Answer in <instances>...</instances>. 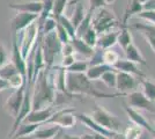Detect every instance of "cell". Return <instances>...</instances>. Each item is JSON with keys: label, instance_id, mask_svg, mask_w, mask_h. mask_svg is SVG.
Segmentation results:
<instances>
[{"label": "cell", "instance_id": "6da1fadb", "mask_svg": "<svg viewBox=\"0 0 155 139\" xmlns=\"http://www.w3.org/2000/svg\"><path fill=\"white\" fill-rule=\"evenodd\" d=\"M50 70H42L34 81L31 92L32 110L44 109L54 104L57 91L54 86V74L50 73Z\"/></svg>", "mask_w": 155, "mask_h": 139}, {"label": "cell", "instance_id": "7a4b0ae2", "mask_svg": "<svg viewBox=\"0 0 155 139\" xmlns=\"http://www.w3.org/2000/svg\"><path fill=\"white\" fill-rule=\"evenodd\" d=\"M66 91L73 96H91V98H117L123 96L119 93L108 94L98 91L93 85V81L84 73H66Z\"/></svg>", "mask_w": 155, "mask_h": 139}, {"label": "cell", "instance_id": "3957f363", "mask_svg": "<svg viewBox=\"0 0 155 139\" xmlns=\"http://www.w3.org/2000/svg\"><path fill=\"white\" fill-rule=\"evenodd\" d=\"M41 45H42L43 56H44V60H45V68L50 70L53 66L56 57L61 51V45H63L57 37L56 30L44 35L41 41Z\"/></svg>", "mask_w": 155, "mask_h": 139}, {"label": "cell", "instance_id": "277c9868", "mask_svg": "<svg viewBox=\"0 0 155 139\" xmlns=\"http://www.w3.org/2000/svg\"><path fill=\"white\" fill-rule=\"evenodd\" d=\"M38 36H39L38 22L32 23V25H30L28 28H26L25 30L21 31L20 43L18 42V44H19L20 52H21L22 57L26 60L28 59L30 52L35 49V46L37 45Z\"/></svg>", "mask_w": 155, "mask_h": 139}, {"label": "cell", "instance_id": "5b68a950", "mask_svg": "<svg viewBox=\"0 0 155 139\" xmlns=\"http://www.w3.org/2000/svg\"><path fill=\"white\" fill-rule=\"evenodd\" d=\"M91 117L94 122H96L98 125H101L102 127L109 130V131L119 132V130H120L122 122L119 121V118L117 117L116 115L110 113L109 110H107L102 106L96 104L95 109L91 113Z\"/></svg>", "mask_w": 155, "mask_h": 139}, {"label": "cell", "instance_id": "8992f818", "mask_svg": "<svg viewBox=\"0 0 155 139\" xmlns=\"http://www.w3.org/2000/svg\"><path fill=\"white\" fill-rule=\"evenodd\" d=\"M117 25H118V20L115 16V14L107 8H101L94 21H91V27L95 29V31L98 35L111 31V29Z\"/></svg>", "mask_w": 155, "mask_h": 139}, {"label": "cell", "instance_id": "52a82bcc", "mask_svg": "<svg viewBox=\"0 0 155 139\" xmlns=\"http://www.w3.org/2000/svg\"><path fill=\"white\" fill-rule=\"evenodd\" d=\"M46 123L54 124L60 129H71L77 123V116L74 114V109L72 108H64L60 110H56L52 117Z\"/></svg>", "mask_w": 155, "mask_h": 139}, {"label": "cell", "instance_id": "ba28073f", "mask_svg": "<svg viewBox=\"0 0 155 139\" xmlns=\"http://www.w3.org/2000/svg\"><path fill=\"white\" fill-rule=\"evenodd\" d=\"M140 84V79L136 75H132L129 73L119 72L117 71V93L120 95H129L130 93L137 91V88Z\"/></svg>", "mask_w": 155, "mask_h": 139}, {"label": "cell", "instance_id": "9c48e42d", "mask_svg": "<svg viewBox=\"0 0 155 139\" xmlns=\"http://www.w3.org/2000/svg\"><path fill=\"white\" fill-rule=\"evenodd\" d=\"M26 86L19 89H14L13 93L9 95V98L4 103V110L7 113V115H9L14 119L18 117L21 106H22V102L25 99V93H26Z\"/></svg>", "mask_w": 155, "mask_h": 139}, {"label": "cell", "instance_id": "30bf717a", "mask_svg": "<svg viewBox=\"0 0 155 139\" xmlns=\"http://www.w3.org/2000/svg\"><path fill=\"white\" fill-rule=\"evenodd\" d=\"M127 101H129V106L137 110H145L148 113L155 114V106L153 102H150L141 92H134L130 93L127 95Z\"/></svg>", "mask_w": 155, "mask_h": 139}, {"label": "cell", "instance_id": "8fae6325", "mask_svg": "<svg viewBox=\"0 0 155 139\" xmlns=\"http://www.w3.org/2000/svg\"><path fill=\"white\" fill-rule=\"evenodd\" d=\"M39 15L31 13H25V12H16L12 21H11V26L13 29L14 34L21 33L22 30H25L26 28L35 23L38 20Z\"/></svg>", "mask_w": 155, "mask_h": 139}, {"label": "cell", "instance_id": "7c38bea8", "mask_svg": "<svg viewBox=\"0 0 155 139\" xmlns=\"http://www.w3.org/2000/svg\"><path fill=\"white\" fill-rule=\"evenodd\" d=\"M56 113V108L52 106L39 110H31L30 114L27 116L22 123L29 124H44L52 117V115Z\"/></svg>", "mask_w": 155, "mask_h": 139}, {"label": "cell", "instance_id": "4fadbf2b", "mask_svg": "<svg viewBox=\"0 0 155 139\" xmlns=\"http://www.w3.org/2000/svg\"><path fill=\"white\" fill-rule=\"evenodd\" d=\"M12 46H13V48H12V59H11V61L13 63V65L15 66V68L18 70V72H19L21 75H23L27 79L28 64H27V60L22 57V55L20 52L19 44H18V38H16V34H14L13 44H12Z\"/></svg>", "mask_w": 155, "mask_h": 139}, {"label": "cell", "instance_id": "5bb4252c", "mask_svg": "<svg viewBox=\"0 0 155 139\" xmlns=\"http://www.w3.org/2000/svg\"><path fill=\"white\" fill-rule=\"evenodd\" d=\"M9 8L16 12H25L36 15H41L43 11V2L41 0H25L16 4H9Z\"/></svg>", "mask_w": 155, "mask_h": 139}, {"label": "cell", "instance_id": "9a60e30c", "mask_svg": "<svg viewBox=\"0 0 155 139\" xmlns=\"http://www.w3.org/2000/svg\"><path fill=\"white\" fill-rule=\"evenodd\" d=\"M77 118L79 119L81 123H84V125H86L87 127L91 129V130L94 131V133H100V134L107 136V137H109V138H111V139L114 138L117 133H118V132L109 131V130H107V129L102 127L101 125H98L96 122H94V121L91 119V115H87V114H78Z\"/></svg>", "mask_w": 155, "mask_h": 139}, {"label": "cell", "instance_id": "2e32d148", "mask_svg": "<svg viewBox=\"0 0 155 139\" xmlns=\"http://www.w3.org/2000/svg\"><path fill=\"white\" fill-rule=\"evenodd\" d=\"M124 108H125V111L127 114L130 121H131L133 124H136V125L140 126V127L145 129V130H147L149 133L153 132L154 127L149 124V122L145 118V116H143L139 110L133 109V108H131L130 106H126V104L124 106Z\"/></svg>", "mask_w": 155, "mask_h": 139}, {"label": "cell", "instance_id": "e0dca14e", "mask_svg": "<svg viewBox=\"0 0 155 139\" xmlns=\"http://www.w3.org/2000/svg\"><path fill=\"white\" fill-rule=\"evenodd\" d=\"M114 68L116 71H119V72H125L129 73V74H132V75H136L137 78H139V79L146 78L145 73L139 68V66L127 59H119L114 65Z\"/></svg>", "mask_w": 155, "mask_h": 139}, {"label": "cell", "instance_id": "ac0fdd59", "mask_svg": "<svg viewBox=\"0 0 155 139\" xmlns=\"http://www.w3.org/2000/svg\"><path fill=\"white\" fill-rule=\"evenodd\" d=\"M124 52L126 56V59L130 60V61L134 63L137 65H147V61L145 59V57L142 56L141 51L139 50V48L134 43H132L131 45L127 46L124 50Z\"/></svg>", "mask_w": 155, "mask_h": 139}, {"label": "cell", "instance_id": "d6986e66", "mask_svg": "<svg viewBox=\"0 0 155 139\" xmlns=\"http://www.w3.org/2000/svg\"><path fill=\"white\" fill-rule=\"evenodd\" d=\"M118 34H119V31H108V33H104L102 35H98V40H97L98 48L102 50L111 49L117 43Z\"/></svg>", "mask_w": 155, "mask_h": 139}, {"label": "cell", "instance_id": "ffe728a7", "mask_svg": "<svg viewBox=\"0 0 155 139\" xmlns=\"http://www.w3.org/2000/svg\"><path fill=\"white\" fill-rule=\"evenodd\" d=\"M71 43L73 48H74V51H77L78 53H80L81 56H84L86 58H91L94 52H95L94 48H91L89 45H87L82 41V38L74 37V38H72Z\"/></svg>", "mask_w": 155, "mask_h": 139}, {"label": "cell", "instance_id": "44dd1931", "mask_svg": "<svg viewBox=\"0 0 155 139\" xmlns=\"http://www.w3.org/2000/svg\"><path fill=\"white\" fill-rule=\"evenodd\" d=\"M112 68H114V67L109 66V65H107V64H100V65L89 66L84 74L87 75V78L91 80V81H94V80L101 79V77L103 75L104 73L110 71V70H112Z\"/></svg>", "mask_w": 155, "mask_h": 139}, {"label": "cell", "instance_id": "7402d4cb", "mask_svg": "<svg viewBox=\"0 0 155 139\" xmlns=\"http://www.w3.org/2000/svg\"><path fill=\"white\" fill-rule=\"evenodd\" d=\"M142 4L139 2V0H130L129 5L125 9V14H124V19L122 22V26H126L127 21L130 20V18H132L133 15H138V14L142 12Z\"/></svg>", "mask_w": 155, "mask_h": 139}, {"label": "cell", "instance_id": "603a6c76", "mask_svg": "<svg viewBox=\"0 0 155 139\" xmlns=\"http://www.w3.org/2000/svg\"><path fill=\"white\" fill-rule=\"evenodd\" d=\"M42 124H29V123H22L20 124L18 130L15 131L12 139H18L21 137H27V136H32L36 132V130H38Z\"/></svg>", "mask_w": 155, "mask_h": 139}, {"label": "cell", "instance_id": "cb8c5ba5", "mask_svg": "<svg viewBox=\"0 0 155 139\" xmlns=\"http://www.w3.org/2000/svg\"><path fill=\"white\" fill-rule=\"evenodd\" d=\"M140 85L142 88V94L150 101L154 102L155 101V82L153 80L148 79V78H143L140 79Z\"/></svg>", "mask_w": 155, "mask_h": 139}, {"label": "cell", "instance_id": "d4e9b609", "mask_svg": "<svg viewBox=\"0 0 155 139\" xmlns=\"http://www.w3.org/2000/svg\"><path fill=\"white\" fill-rule=\"evenodd\" d=\"M117 43L120 45V48L123 50H125L127 46L133 43V37H132V34H131L130 29L127 28V26H122L120 31L118 34Z\"/></svg>", "mask_w": 155, "mask_h": 139}, {"label": "cell", "instance_id": "484cf974", "mask_svg": "<svg viewBox=\"0 0 155 139\" xmlns=\"http://www.w3.org/2000/svg\"><path fill=\"white\" fill-rule=\"evenodd\" d=\"M61 129L57 125H52L50 127H45V129H41L36 130V132L32 134V137L35 139H52L56 137V134L60 131Z\"/></svg>", "mask_w": 155, "mask_h": 139}, {"label": "cell", "instance_id": "4316f807", "mask_svg": "<svg viewBox=\"0 0 155 139\" xmlns=\"http://www.w3.org/2000/svg\"><path fill=\"white\" fill-rule=\"evenodd\" d=\"M38 22V21H37ZM57 20L54 19V18H52V16H49L46 20H44L42 23H38V27H39V34H41V36H44L46 34H50L52 31H54L56 30V27H57Z\"/></svg>", "mask_w": 155, "mask_h": 139}, {"label": "cell", "instance_id": "83f0119b", "mask_svg": "<svg viewBox=\"0 0 155 139\" xmlns=\"http://www.w3.org/2000/svg\"><path fill=\"white\" fill-rule=\"evenodd\" d=\"M143 132V129L140 126L136 125V124H129L124 129L123 136L126 139H140Z\"/></svg>", "mask_w": 155, "mask_h": 139}, {"label": "cell", "instance_id": "f1b7e54d", "mask_svg": "<svg viewBox=\"0 0 155 139\" xmlns=\"http://www.w3.org/2000/svg\"><path fill=\"white\" fill-rule=\"evenodd\" d=\"M91 16H93V12L91 11H88L87 13H86V16H84V19L82 20V22L79 25V27L77 28V30H75V37H82V35H84L89 28L91 27Z\"/></svg>", "mask_w": 155, "mask_h": 139}, {"label": "cell", "instance_id": "f546056e", "mask_svg": "<svg viewBox=\"0 0 155 139\" xmlns=\"http://www.w3.org/2000/svg\"><path fill=\"white\" fill-rule=\"evenodd\" d=\"M133 29L138 30L139 33H141L143 36H149V37H154L155 38V25L152 23H134L132 26Z\"/></svg>", "mask_w": 155, "mask_h": 139}, {"label": "cell", "instance_id": "4dcf8cb0", "mask_svg": "<svg viewBox=\"0 0 155 139\" xmlns=\"http://www.w3.org/2000/svg\"><path fill=\"white\" fill-rule=\"evenodd\" d=\"M7 84H8V87L9 88H13V89H19V88H22L27 85L28 80L21 75L20 73H15L14 75H12L8 80H6Z\"/></svg>", "mask_w": 155, "mask_h": 139}, {"label": "cell", "instance_id": "1f68e13d", "mask_svg": "<svg viewBox=\"0 0 155 139\" xmlns=\"http://www.w3.org/2000/svg\"><path fill=\"white\" fill-rule=\"evenodd\" d=\"M80 38V37H79ZM82 41L87 45H89L91 48H95L97 45V40H98V34L95 31V29L91 27L86 33L82 35Z\"/></svg>", "mask_w": 155, "mask_h": 139}, {"label": "cell", "instance_id": "d6a6232c", "mask_svg": "<svg viewBox=\"0 0 155 139\" xmlns=\"http://www.w3.org/2000/svg\"><path fill=\"white\" fill-rule=\"evenodd\" d=\"M101 80L105 86H108L109 88H115L116 89V85H117V71L115 68L110 70L108 72H105L101 77Z\"/></svg>", "mask_w": 155, "mask_h": 139}, {"label": "cell", "instance_id": "836d02e7", "mask_svg": "<svg viewBox=\"0 0 155 139\" xmlns=\"http://www.w3.org/2000/svg\"><path fill=\"white\" fill-rule=\"evenodd\" d=\"M84 16H86V12H84V6L81 4H78L77 7L74 8V12H73V15H72L71 18V21L72 23H73V26H74V28H75V30L79 27V25L82 22Z\"/></svg>", "mask_w": 155, "mask_h": 139}, {"label": "cell", "instance_id": "e575fe53", "mask_svg": "<svg viewBox=\"0 0 155 139\" xmlns=\"http://www.w3.org/2000/svg\"><path fill=\"white\" fill-rule=\"evenodd\" d=\"M57 22H58L60 26H63L65 28V30L68 33V35L71 36V38H74L75 37V28L72 23L71 19H68L65 14H61L57 19Z\"/></svg>", "mask_w": 155, "mask_h": 139}, {"label": "cell", "instance_id": "d590c367", "mask_svg": "<svg viewBox=\"0 0 155 139\" xmlns=\"http://www.w3.org/2000/svg\"><path fill=\"white\" fill-rule=\"evenodd\" d=\"M15 73H19L18 70L15 68V66L13 65L12 61H8L4 66L0 67V79L8 80L12 75H14Z\"/></svg>", "mask_w": 155, "mask_h": 139}, {"label": "cell", "instance_id": "8d00e7d4", "mask_svg": "<svg viewBox=\"0 0 155 139\" xmlns=\"http://www.w3.org/2000/svg\"><path fill=\"white\" fill-rule=\"evenodd\" d=\"M68 0H53V6H52L51 16L56 20L58 19L61 14H64L65 7L67 5Z\"/></svg>", "mask_w": 155, "mask_h": 139}, {"label": "cell", "instance_id": "74e56055", "mask_svg": "<svg viewBox=\"0 0 155 139\" xmlns=\"http://www.w3.org/2000/svg\"><path fill=\"white\" fill-rule=\"evenodd\" d=\"M119 60V56L116 51L111 50V49H108V50H104L103 51V63L109 65V66H112L116 64L117 61Z\"/></svg>", "mask_w": 155, "mask_h": 139}, {"label": "cell", "instance_id": "f35d334b", "mask_svg": "<svg viewBox=\"0 0 155 139\" xmlns=\"http://www.w3.org/2000/svg\"><path fill=\"white\" fill-rule=\"evenodd\" d=\"M41 1L43 2V11L38 18V23H42L49 16H51L52 6H53V0H41Z\"/></svg>", "mask_w": 155, "mask_h": 139}, {"label": "cell", "instance_id": "ab89813d", "mask_svg": "<svg viewBox=\"0 0 155 139\" xmlns=\"http://www.w3.org/2000/svg\"><path fill=\"white\" fill-rule=\"evenodd\" d=\"M89 64L88 61H82V60H77L72 66L66 68V72L68 73H86L88 70Z\"/></svg>", "mask_w": 155, "mask_h": 139}, {"label": "cell", "instance_id": "60d3db41", "mask_svg": "<svg viewBox=\"0 0 155 139\" xmlns=\"http://www.w3.org/2000/svg\"><path fill=\"white\" fill-rule=\"evenodd\" d=\"M56 34H57V37L60 41L61 44H67V43H71V36L68 35V33L65 30V28L63 26H60L59 23H57L56 27Z\"/></svg>", "mask_w": 155, "mask_h": 139}, {"label": "cell", "instance_id": "b9f144b4", "mask_svg": "<svg viewBox=\"0 0 155 139\" xmlns=\"http://www.w3.org/2000/svg\"><path fill=\"white\" fill-rule=\"evenodd\" d=\"M137 18L142 19L148 23L155 25V11H142L137 15Z\"/></svg>", "mask_w": 155, "mask_h": 139}, {"label": "cell", "instance_id": "7bdbcfd3", "mask_svg": "<svg viewBox=\"0 0 155 139\" xmlns=\"http://www.w3.org/2000/svg\"><path fill=\"white\" fill-rule=\"evenodd\" d=\"M103 51L102 49H98L97 51L94 52L93 57L91 58V61H88L89 66H94V65H100V64H104L103 63Z\"/></svg>", "mask_w": 155, "mask_h": 139}, {"label": "cell", "instance_id": "ee69618b", "mask_svg": "<svg viewBox=\"0 0 155 139\" xmlns=\"http://www.w3.org/2000/svg\"><path fill=\"white\" fill-rule=\"evenodd\" d=\"M75 61H77V59H75L74 55H72V56H65V57H63V60H61V67L68 68V67L72 66Z\"/></svg>", "mask_w": 155, "mask_h": 139}, {"label": "cell", "instance_id": "f6af8a7d", "mask_svg": "<svg viewBox=\"0 0 155 139\" xmlns=\"http://www.w3.org/2000/svg\"><path fill=\"white\" fill-rule=\"evenodd\" d=\"M8 63V53L2 43H0V67Z\"/></svg>", "mask_w": 155, "mask_h": 139}, {"label": "cell", "instance_id": "bcb514c9", "mask_svg": "<svg viewBox=\"0 0 155 139\" xmlns=\"http://www.w3.org/2000/svg\"><path fill=\"white\" fill-rule=\"evenodd\" d=\"M89 1V11L91 12H94L97 8H104L105 4H104L103 0H88Z\"/></svg>", "mask_w": 155, "mask_h": 139}, {"label": "cell", "instance_id": "7dc6e473", "mask_svg": "<svg viewBox=\"0 0 155 139\" xmlns=\"http://www.w3.org/2000/svg\"><path fill=\"white\" fill-rule=\"evenodd\" d=\"M60 52L63 53V56H72L74 55V48L72 45V43H67V44H63L61 45V51Z\"/></svg>", "mask_w": 155, "mask_h": 139}, {"label": "cell", "instance_id": "c3c4849f", "mask_svg": "<svg viewBox=\"0 0 155 139\" xmlns=\"http://www.w3.org/2000/svg\"><path fill=\"white\" fill-rule=\"evenodd\" d=\"M143 11H155V0H148L142 5Z\"/></svg>", "mask_w": 155, "mask_h": 139}, {"label": "cell", "instance_id": "681fc988", "mask_svg": "<svg viewBox=\"0 0 155 139\" xmlns=\"http://www.w3.org/2000/svg\"><path fill=\"white\" fill-rule=\"evenodd\" d=\"M145 38L148 42V44L150 45V48L153 49V51L155 52V38L154 37H149V36H145Z\"/></svg>", "mask_w": 155, "mask_h": 139}, {"label": "cell", "instance_id": "f907efd6", "mask_svg": "<svg viewBox=\"0 0 155 139\" xmlns=\"http://www.w3.org/2000/svg\"><path fill=\"white\" fill-rule=\"evenodd\" d=\"M7 88H9V87H8V84H7L6 80L0 79V92L5 91V89H7Z\"/></svg>", "mask_w": 155, "mask_h": 139}, {"label": "cell", "instance_id": "816d5d0a", "mask_svg": "<svg viewBox=\"0 0 155 139\" xmlns=\"http://www.w3.org/2000/svg\"><path fill=\"white\" fill-rule=\"evenodd\" d=\"M61 139H81V136H71V134H66L63 133Z\"/></svg>", "mask_w": 155, "mask_h": 139}, {"label": "cell", "instance_id": "f5cc1de1", "mask_svg": "<svg viewBox=\"0 0 155 139\" xmlns=\"http://www.w3.org/2000/svg\"><path fill=\"white\" fill-rule=\"evenodd\" d=\"M81 139H95V136H94V133L93 134L91 133H87V134H82Z\"/></svg>", "mask_w": 155, "mask_h": 139}, {"label": "cell", "instance_id": "db71d44e", "mask_svg": "<svg viewBox=\"0 0 155 139\" xmlns=\"http://www.w3.org/2000/svg\"><path fill=\"white\" fill-rule=\"evenodd\" d=\"M94 136H95V139H111L109 137H107V136L100 134V133H94Z\"/></svg>", "mask_w": 155, "mask_h": 139}, {"label": "cell", "instance_id": "11a10c76", "mask_svg": "<svg viewBox=\"0 0 155 139\" xmlns=\"http://www.w3.org/2000/svg\"><path fill=\"white\" fill-rule=\"evenodd\" d=\"M63 129H61V130H60V131H59L58 133H57V134H56V137H53V138L52 139H61V136H63Z\"/></svg>", "mask_w": 155, "mask_h": 139}, {"label": "cell", "instance_id": "9f6ffc18", "mask_svg": "<svg viewBox=\"0 0 155 139\" xmlns=\"http://www.w3.org/2000/svg\"><path fill=\"white\" fill-rule=\"evenodd\" d=\"M112 139H126V138H125V137L123 136V133H119V132H118Z\"/></svg>", "mask_w": 155, "mask_h": 139}, {"label": "cell", "instance_id": "6f0895ef", "mask_svg": "<svg viewBox=\"0 0 155 139\" xmlns=\"http://www.w3.org/2000/svg\"><path fill=\"white\" fill-rule=\"evenodd\" d=\"M103 1H104V4H105V5H109V4H112L115 0H103Z\"/></svg>", "mask_w": 155, "mask_h": 139}, {"label": "cell", "instance_id": "680465c9", "mask_svg": "<svg viewBox=\"0 0 155 139\" xmlns=\"http://www.w3.org/2000/svg\"><path fill=\"white\" fill-rule=\"evenodd\" d=\"M18 139H35L32 136H27V137H21V138H18Z\"/></svg>", "mask_w": 155, "mask_h": 139}, {"label": "cell", "instance_id": "91938a15", "mask_svg": "<svg viewBox=\"0 0 155 139\" xmlns=\"http://www.w3.org/2000/svg\"><path fill=\"white\" fill-rule=\"evenodd\" d=\"M147 1H148V0H139V2H141L142 5H143L145 2H147Z\"/></svg>", "mask_w": 155, "mask_h": 139}, {"label": "cell", "instance_id": "94428289", "mask_svg": "<svg viewBox=\"0 0 155 139\" xmlns=\"http://www.w3.org/2000/svg\"><path fill=\"white\" fill-rule=\"evenodd\" d=\"M152 136H153V139H155V129L153 130V132H152Z\"/></svg>", "mask_w": 155, "mask_h": 139}, {"label": "cell", "instance_id": "6125c7cd", "mask_svg": "<svg viewBox=\"0 0 155 139\" xmlns=\"http://www.w3.org/2000/svg\"><path fill=\"white\" fill-rule=\"evenodd\" d=\"M154 121H155V114H154Z\"/></svg>", "mask_w": 155, "mask_h": 139}, {"label": "cell", "instance_id": "be15d7a7", "mask_svg": "<svg viewBox=\"0 0 155 139\" xmlns=\"http://www.w3.org/2000/svg\"><path fill=\"white\" fill-rule=\"evenodd\" d=\"M72 1H73V0H71V2H72Z\"/></svg>", "mask_w": 155, "mask_h": 139}]
</instances>
